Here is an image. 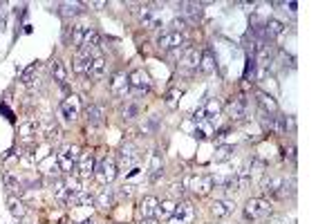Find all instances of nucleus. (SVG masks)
Listing matches in <instances>:
<instances>
[{
  "mask_svg": "<svg viewBox=\"0 0 336 224\" xmlns=\"http://www.w3.org/2000/svg\"><path fill=\"white\" fill-rule=\"evenodd\" d=\"M7 204H9V211H11V215H14V218H18V220L25 218V213H27V206L23 204V200H18L16 195H9Z\"/></svg>",
  "mask_w": 336,
  "mask_h": 224,
  "instance_id": "obj_33",
  "label": "nucleus"
},
{
  "mask_svg": "<svg viewBox=\"0 0 336 224\" xmlns=\"http://www.w3.org/2000/svg\"><path fill=\"white\" fill-rule=\"evenodd\" d=\"M49 190H52V195L56 197L59 202H68L70 193L68 188H65V182L63 180H52V184H49Z\"/></svg>",
  "mask_w": 336,
  "mask_h": 224,
  "instance_id": "obj_32",
  "label": "nucleus"
},
{
  "mask_svg": "<svg viewBox=\"0 0 336 224\" xmlns=\"http://www.w3.org/2000/svg\"><path fill=\"white\" fill-rule=\"evenodd\" d=\"M271 215V204L262 197H251L244 204V218L251 220V222H260V220H267Z\"/></svg>",
  "mask_w": 336,
  "mask_h": 224,
  "instance_id": "obj_1",
  "label": "nucleus"
},
{
  "mask_svg": "<svg viewBox=\"0 0 336 224\" xmlns=\"http://www.w3.org/2000/svg\"><path fill=\"white\" fill-rule=\"evenodd\" d=\"M184 190H186V180H184V182H175V184L171 186V193H173V195H182Z\"/></svg>",
  "mask_w": 336,
  "mask_h": 224,
  "instance_id": "obj_46",
  "label": "nucleus"
},
{
  "mask_svg": "<svg viewBox=\"0 0 336 224\" xmlns=\"http://www.w3.org/2000/svg\"><path fill=\"white\" fill-rule=\"evenodd\" d=\"M164 175V157H161L159 150H155L150 155V177L152 180H159Z\"/></svg>",
  "mask_w": 336,
  "mask_h": 224,
  "instance_id": "obj_30",
  "label": "nucleus"
},
{
  "mask_svg": "<svg viewBox=\"0 0 336 224\" xmlns=\"http://www.w3.org/2000/svg\"><path fill=\"white\" fill-rule=\"evenodd\" d=\"M20 135H23L25 139H30V137L38 135V121H34V119H30V121H25L23 126H20Z\"/></svg>",
  "mask_w": 336,
  "mask_h": 224,
  "instance_id": "obj_36",
  "label": "nucleus"
},
{
  "mask_svg": "<svg viewBox=\"0 0 336 224\" xmlns=\"http://www.w3.org/2000/svg\"><path fill=\"white\" fill-rule=\"evenodd\" d=\"M249 114V99L247 97H235L229 103V117L231 121H244Z\"/></svg>",
  "mask_w": 336,
  "mask_h": 224,
  "instance_id": "obj_12",
  "label": "nucleus"
},
{
  "mask_svg": "<svg viewBox=\"0 0 336 224\" xmlns=\"http://www.w3.org/2000/svg\"><path fill=\"white\" fill-rule=\"evenodd\" d=\"M184 30H186V20H184V18H173V20H171V32H177V34H182Z\"/></svg>",
  "mask_w": 336,
  "mask_h": 224,
  "instance_id": "obj_44",
  "label": "nucleus"
},
{
  "mask_svg": "<svg viewBox=\"0 0 336 224\" xmlns=\"http://www.w3.org/2000/svg\"><path fill=\"white\" fill-rule=\"evenodd\" d=\"M94 168H97V161H94V155L92 152H81L76 161V171H78V177L81 180H90L94 175Z\"/></svg>",
  "mask_w": 336,
  "mask_h": 224,
  "instance_id": "obj_11",
  "label": "nucleus"
},
{
  "mask_svg": "<svg viewBox=\"0 0 336 224\" xmlns=\"http://www.w3.org/2000/svg\"><path fill=\"white\" fill-rule=\"evenodd\" d=\"M157 128H159V117H157V114H152V117H148L146 126H144V132H155Z\"/></svg>",
  "mask_w": 336,
  "mask_h": 224,
  "instance_id": "obj_43",
  "label": "nucleus"
},
{
  "mask_svg": "<svg viewBox=\"0 0 336 224\" xmlns=\"http://www.w3.org/2000/svg\"><path fill=\"white\" fill-rule=\"evenodd\" d=\"M213 132H215V130H213V123L206 121V119H204V121H197V126H195V132H193V135L197 137V139H206V137H211Z\"/></svg>",
  "mask_w": 336,
  "mask_h": 224,
  "instance_id": "obj_35",
  "label": "nucleus"
},
{
  "mask_svg": "<svg viewBox=\"0 0 336 224\" xmlns=\"http://www.w3.org/2000/svg\"><path fill=\"white\" fill-rule=\"evenodd\" d=\"M186 45V38L184 34H177V32H161L157 36V47L159 49H166V52H175V49H182Z\"/></svg>",
  "mask_w": 336,
  "mask_h": 224,
  "instance_id": "obj_3",
  "label": "nucleus"
},
{
  "mask_svg": "<svg viewBox=\"0 0 336 224\" xmlns=\"http://www.w3.org/2000/svg\"><path fill=\"white\" fill-rule=\"evenodd\" d=\"M139 20H142V25L148 27V30H157V27L164 25L161 14L157 9H152V5H144L142 9H139Z\"/></svg>",
  "mask_w": 336,
  "mask_h": 224,
  "instance_id": "obj_10",
  "label": "nucleus"
},
{
  "mask_svg": "<svg viewBox=\"0 0 336 224\" xmlns=\"http://www.w3.org/2000/svg\"><path fill=\"white\" fill-rule=\"evenodd\" d=\"M94 54L88 49H78V54L74 56V72L81 76H90V65H92Z\"/></svg>",
  "mask_w": 336,
  "mask_h": 224,
  "instance_id": "obj_13",
  "label": "nucleus"
},
{
  "mask_svg": "<svg viewBox=\"0 0 336 224\" xmlns=\"http://www.w3.org/2000/svg\"><path fill=\"white\" fill-rule=\"evenodd\" d=\"M137 114H139V108H137L135 103H128V106L123 108V119H135Z\"/></svg>",
  "mask_w": 336,
  "mask_h": 224,
  "instance_id": "obj_45",
  "label": "nucleus"
},
{
  "mask_svg": "<svg viewBox=\"0 0 336 224\" xmlns=\"http://www.w3.org/2000/svg\"><path fill=\"white\" fill-rule=\"evenodd\" d=\"M110 90H112V94H117V97H123V94H126L128 90H130L126 74H123V72L114 74V76H112V81H110Z\"/></svg>",
  "mask_w": 336,
  "mask_h": 224,
  "instance_id": "obj_21",
  "label": "nucleus"
},
{
  "mask_svg": "<svg viewBox=\"0 0 336 224\" xmlns=\"http://www.w3.org/2000/svg\"><path fill=\"white\" fill-rule=\"evenodd\" d=\"M235 204L231 200H215L213 204H211V211H213L215 218H229L231 213H233Z\"/></svg>",
  "mask_w": 336,
  "mask_h": 224,
  "instance_id": "obj_24",
  "label": "nucleus"
},
{
  "mask_svg": "<svg viewBox=\"0 0 336 224\" xmlns=\"http://www.w3.org/2000/svg\"><path fill=\"white\" fill-rule=\"evenodd\" d=\"M68 204H72V206H92L94 204V197H92V193H90V190L81 188V190H76V193L70 195Z\"/></svg>",
  "mask_w": 336,
  "mask_h": 224,
  "instance_id": "obj_20",
  "label": "nucleus"
},
{
  "mask_svg": "<svg viewBox=\"0 0 336 224\" xmlns=\"http://www.w3.org/2000/svg\"><path fill=\"white\" fill-rule=\"evenodd\" d=\"M180 68L184 70H200V52L193 47H188L180 56Z\"/></svg>",
  "mask_w": 336,
  "mask_h": 224,
  "instance_id": "obj_19",
  "label": "nucleus"
},
{
  "mask_svg": "<svg viewBox=\"0 0 336 224\" xmlns=\"http://www.w3.org/2000/svg\"><path fill=\"white\" fill-rule=\"evenodd\" d=\"M233 152H235V148L233 146H220L218 150H215V161H226V159H231L233 157Z\"/></svg>",
  "mask_w": 336,
  "mask_h": 224,
  "instance_id": "obj_40",
  "label": "nucleus"
},
{
  "mask_svg": "<svg viewBox=\"0 0 336 224\" xmlns=\"http://www.w3.org/2000/svg\"><path fill=\"white\" fill-rule=\"evenodd\" d=\"M81 157V148L74 146V144H68V146L61 148V152L56 155V164H59L61 173L70 175L72 171H76V161Z\"/></svg>",
  "mask_w": 336,
  "mask_h": 224,
  "instance_id": "obj_2",
  "label": "nucleus"
},
{
  "mask_svg": "<svg viewBox=\"0 0 336 224\" xmlns=\"http://www.w3.org/2000/svg\"><path fill=\"white\" fill-rule=\"evenodd\" d=\"M94 173H97V180L108 186L117 180V164H114V159H110V157H103V159L97 164Z\"/></svg>",
  "mask_w": 336,
  "mask_h": 224,
  "instance_id": "obj_4",
  "label": "nucleus"
},
{
  "mask_svg": "<svg viewBox=\"0 0 336 224\" xmlns=\"http://www.w3.org/2000/svg\"><path fill=\"white\" fill-rule=\"evenodd\" d=\"M85 25H72V45H76V47H81L83 45V36H85Z\"/></svg>",
  "mask_w": 336,
  "mask_h": 224,
  "instance_id": "obj_37",
  "label": "nucleus"
},
{
  "mask_svg": "<svg viewBox=\"0 0 336 224\" xmlns=\"http://www.w3.org/2000/svg\"><path fill=\"white\" fill-rule=\"evenodd\" d=\"M94 206L101 209V211H110L112 206H114V190L103 186V188L97 193V197H94Z\"/></svg>",
  "mask_w": 336,
  "mask_h": 224,
  "instance_id": "obj_16",
  "label": "nucleus"
},
{
  "mask_svg": "<svg viewBox=\"0 0 336 224\" xmlns=\"http://www.w3.org/2000/svg\"><path fill=\"white\" fill-rule=\"evenodd\" d=\"M285 186V177L283 175H273V177H267V180L262 182V190L269 195H280V190H283Z\"/></svg>",
  "mask_w": 336,
  "mask_h": 224,
  "instance_id": "obj_23",
  "label": "nucleus"
},
{
  "mask_svg": "<svg viewBox=\"0 0 336 224\" xmlns=\"http://www.w3.org/2000/svg\"><path fill=\"white\" fill-rule=\"evenodd\" d=\"M103 117H106V110H103V106H99V103H90V106L85 108V119H88V123L92 128L101 126Z\"/></svg>",
  "mask_w": 336,
  "mask_h": 224,
  "instance_id": "obj_18",
  "label": "nucleus"
},
{
  "mask_svg": "<svg viewBox=\"0 0 336 224\" xmlns=\"http://www.w3.org/2000/svg\"><path fill=\"white\" fill-rule=\"evenodd\" d=\"M258 106H260V112H267V114H276L278 112L276 99L267 92H258Z\"/></svg>",
  "mask_w": 336,
  "mask_h": 224,
  "instance_id": "obj_28",
  "label": "nucleus"
},
{
  "mask_svg": "<svg viewBox=\"0 0 336 224\" xmlns=\"http://www.w3.org/2000/svg\"><path fill=\"white\" fill-rule=\"evenodd\" d=\"M0 110L5 112V114H7V119H9V121H14V112H11V110H9V108H7V106H5V103H0Z\"/></svg>",
  "mask_w": 336,
  "mask_h": 224,
  "instance_id": "obj_48",
  "label": "nucleus"
},
{
  "mask_svg": "<svg viewBox=\"0 0 336 224\" xmlns=\"http://www.w3.org/2000/svg\"><path fill=\"white\" fill-rule=\"evenodd\" d=\"M36 72H38V63H32L30 68H25L23 72H20V81L25 83V85H30L32 81H34V76H36Z\"/></svg>",
  "mask_w": 336,
  "mask_h": 224,
  "instance_id": "obj_39",
  "label": "nucleus"
},
{
  "mask_svg": "<svg viewBox=\"0 0 336 224\" xmlns=\"http://www.w3.org/2000/svg\"><path fill=\"white\" fill-rule=\"evenodd\" d=\"M157 204H159V200H157L155 195H146V197H144V200L139 202V206H137V211H139V218H142V220L155 218Z\"/></svg>",
  "mask_w": 336,
  "mask_h": 224,
  "instance_id": "obj_15",
  "label": "nucleus"
},
{
  "mask_svg": "<svg viewBox=\"0 0 336 224\" xmlns=\"http://www.w3.org/2000/svg\"><path fill=\"white\" fill-rule=\"evenodd\" d=\"M139 148L135 146V144H123L121 150H119V164H121V168H137V164H139Z\"/></svg>",
  "mask_w": 336,
  "mask_h": 224,
  "instance_id": "obj_8",
  "label": "nucleus"
},
{
  "mask_svg": "<svg viewBox=\"0 0 336 224\" xmlns=\"http://www.w3.org/2000/svg\"><path fill=\"white\" fill-rule=\"evenodd\" d=\"M78 224H97V222H94V220L90 218V220H81V222H78Z\"/></svg>",
  "mask_w": 336,
  "mask_h": 224,
  "instance_id": "obj_51",
  "label": "nucleus"
},
{
  "mask_svg": "<svg viewBox=\"0 0 336 224\" xmlns=\"http://www.w3.org/2000/svg\"><path fill=\"white\" fill-rule=\"evenodd\" d=\"M285 32H287V25H285L283 20H278V18H269V20H264V34H267L269 38L283 36Z\"/></svg>",
  "mask_w": 336,
  "mask_h": 224,
  "instance_id": "obj_22",
  "label": "nucleus"
},
{
  "mask_svg": "<svg viewBox=\"0 0 336 224\" xmlns=\"http://www.w3.org/2000/svg\"><path fill=\"white\" fill-rule=\"evenodd\" d=\"M195 220V206L190 202H180L175 206V213L168 220V224H193Z\"/></svg>",
  "mask_w": 336,
  "mask_h": 224,
  "instance_id": "obj_7",
  "label": "nucleus"
},
{
  "mask_svg": "<svg viewBox=\"0 0 336 224\" xmlns=\"http://www.w3.org/2000/svg\"><path fill=\"white\" fill-rule=\"evenodd\" d=\"M292 126H294L292 117H287V114H276V132H287Z\"/></svg>",
  "mask_w": 336,
  "mask_h": 224,
  "instance_id": "obj_38",
  "label": "nucleus"
},
{
  "mask_svg": "<svg viewBox=\"0 0 336 224\" xmlns=\"http://www.w3.org/2000/svg\"><path fill=\"white\" fill-rule=\"evenodd\" d=\"M108 74V59L106 56H94L92 59V65H90V76L92 78H103Z\"/></svg>",
  "mask_w": 336,
  "mask_h": 224,
  "instance_id": "obj_26",
  "label": "nucleus"
},
{
  "mask_svg": "<svg viewBox=\"0 0 336 224\" xmlns=\"http://www.w3.org/2000/svg\"><path fill=\"white\" fill-rule=\"evenodd\" d=\"M215 68H218V59H215L213 49H204V52L200 54V70L204 74H211V72H215Z\"/></svg>",
  "mask_w": 336,
  "mask_h": 224,
  "instance_id": "obj_25",
  "label": "nucleus"
},
{
  "mask_svg": "<svg viewBox=\"0 0 336 224\" xmlns=\"http://www.w3.org/2000/svg\"><path fill=\"white\" fill-rule=\"evenodd\" d=\"M5 186H7V190H9V193H16V195H20L25 190L20 177L11 175V173H5Z\"/></svg>",
  "mask_w": 336,
  "mask_h": 224,
  "instance_id": "obj_34",
  "label": "nucleus"
},
{
  "mask_svg": "<svg viewBox=\"0 0 336 224\" xmlns=\"http://www.w3.org/2000/svg\"><path fill=\"white\" fill-rule=\"evenodd\" d=\"M49 74H52V78L59 81L61 85L68 83V70H65V65L61 63V61H52V63H49Z\"/></svg>",
  "mask_w": 336,
  "mask_h": 224,
  "instance_id": "obj_31",
  "label": "nucleus"
},
{
  "mask_svg": "<svg viewBox=\"0 0 336 224\" xmlns=\"http://www.w3.org/2000/svg\"><path fill=\"white\" fill-rule=\"evenodd\" d=\"M283 5L289 9V14H296V11H298V5L294 2V0H292V2H283Z\"/></svg>",
  "mask_w": 336,
  "mask_h": 224,
  "instance_id": "obj_49",
  "label": "nucleus"
},
{
  "mask_svg": "<svg viewBox=\"0 0 336 224\" xmlns=\"http://www.w3.org/2000/svg\"><path fill=\"white\" fill-rule=\"evenodd\" d=\"M202 106H204V117H206V121H211V123L218 121L220 110H222V103H220V99L206 97L204 101H202Z\"/></svg>",
  "mask_w": 336,
  "mask_h": 224,
  "instance_id": "obj_17",
  "label": "nucleus"
},
{
  "mask_svg": "<svg viewBox=\"0 0 336 224\" xmlns=\"http://www.w3.org/2000/svg\"><path fill=\"white\" fill-rule=\"evenodd\" d=\"M260 123H262L264 130L276 132V114H267V112H262V117H260Z\"/></svg>",
  "mask_w": 336,
  "mask_h": 224,
  "instance_id": "obj_41",
  "label": "nucleus"
},
{
  "mask_svg": "<svg viewBox=\"0 0 336 224\" xmlns=\"http://www.w3.org/2000/svg\"><path fill=\"white\" fill-rule=\"evenodd\" d=\"M180 97H182V90H171V92L166 94V106L168 108H177V103H180Z\"/></svg>",
  "mask_w": 336,
  "mask_h": 224,
  "instance_id": "obj_42",
  "label": "nucleus"
},
{
  "mask_svg": "<svg viewBox=\"0 0 336 224\" xmlns=\"http://www.w3.org/2000/svg\"><path fill=\"white\" fill-rule=\"evenodd\" d=\"M128 85H130V90L135 94H146L150 90V76L144 70H132L128 74Z\"/></svg>",
  "mask_w": 336,
  "mask_h": 224,
  "instance_id": "obj_5",
  "label": "nucleus"
},
{
  "mask_svg": "<svg viewBox=\"0 0 336 224\" xmlns=\"http://www.w3.org/2000/svg\"><path fill=\"white\" fill-rule=\"evenodd\" d=\"M180 9L186 23H200L202 16H204V9H202L200 2H182Z\"/></svg>",
  "mask_w": 336,
  "mask_h": 224,
  "instance_id": "obj_14",
  "label": "nucleus"
},
{
  "mask_svg": "<svg viewBox=\"0 0 336 224\" xmlns=\"http://www.w3.org/2000/svg\"><path fill=\"white\" fill-rule=\"evenodd\" d=\"M135 193V186H121V190H119V197H130V195Z\"/></svg>",
  "mask_w": 336,
  "mask_h": 224,
  "instance_id": "obj_47",
  "label": "nucleus"
},
{
  "mask_svg": "<svg viewBox=\"0 0 336 224\" xmlns=\"http://www.w3.org/2000/svg\"><path fill=\"white\" fill-rule=\"evenodd\" d=\"M81 11H83L81 2H61V5H56V14H61L65 20L74 18V16H78Z\"/></svg>",
  "mask_w": 336,
  "mask_h": 224,
  "instance_id": "obj_27",
  "label": "nucleus"
},
{
  "mask_svg": "<svg viewBox=\"0 0 336 224\" xmlns=\"http://www.w3.org/2000/svg\"><path fill=\"white\" fill-rule=\"evenodd\" d=\"M81 108H83L81 99H78L76 94H72V97H68L63 103H61V117H63L68 123L76 121L78 114H81Z\"/></svg>",
  "mask_w": 336,
  "mask_h": 224,
  "instance_id": "obj_6",
  "label": "nucleus"
},
{
  "mask_svg": "<svg viewBox=\"0 0 336 224\" xmlns=\"http://www.w3.org/2000/svg\"><path fill=\"white\" fill-rule=\"evenodd\" d=\"M285 157H289V159H292V161H296V148H289V152H285Z\"/></svg>",
  "mask_w": 336,
  "mask_h": 224,
  "instance_id": "obj_50",
  "label": "nucleus"
},
{
  "mask_svg": "<svg viewBox=\"0 0 336 224\" xmlns=\"http://www.w3.org/2000/svg\"><path fill=\"white\" fill-rule=\"evenodd\" d=\"M175 202L173 200H164V202H159L157 204V209H155V218L157 220H171L173 218V213H175Z\"/></svg>",
  "mask_w": 336,
  "mask_h": 224,
  "instance_id": "obj_29",
  "label": "nucleus"
},
{
  "mask_svg": "<svg viewBox=\"0 0 336 224\" xmlns=\"http://www.w3.org/2000/svg\"><path fill=\"white\" fill-rule=\"evenodd\" d=\"M186 186L193 190L195 195H209L213 190V175H197V177H190L186 180Z\"/></svg>",
  "mask_w": 336,
  "mask_h": 224,
  "instance_id": "obj_9",
  "label": "nucleus"
}]
</instances>
